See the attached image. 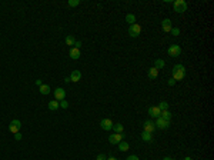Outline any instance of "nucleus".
Segmentation results:
<instances>
[{
    "instance_id": "0eeeda50",
    "label": "nucleus",
    "mask_w": 214,
    "mask_h": 160,
    "mask_svg": "<svg viewBox=\"0 0 214 160\" xmlns=\"http://www.w3.org/2000/svg\"><path fill=\"white\" fill-rule=\"evenodd\" d=\"M123 133H114V134H112L110 137H109V141L112 143V144H119L122 140H123Z\"/></svg>"
},
{
    "instance_id": "9b49d317",
    "label": "nucleus",
    "mask_w": 214,
    "mask_h": 160,
    "mask_svg": "<svg viewBox=\"0 0 214 160\" xmlns=\"http://www.w3.org/2000/svg\"><path fill=\"white\" fill-rule=\"evenodd\" d=\"M161 29H163V32L170 33V32H171V29H173V26H171V20H170V19H164V20L161 22Z\"/></svg>"
},
{
    "instance_id": "f03ea898",
    "label": "nucleus",
    "mask_w": 214,
    "mask_h": 160,
    "mask_svg": "<svg viewBox=\"0 0 214 160\" xmlns=\"http://www.w3.org/2000/svg\"><path fill=\"white\" fill-rule=\"evenodd\" d=\"M173 7L176 13H184L187 10V2L186 0H176L173 3Z\"/></svg>"
},
{
    "instance_id": "a211bd4d",
    "label": "nucleus",
    "mask_w": 214,
    "mask_h": 160,
    "mask_svg": "<svg viewBox=\"0 0 214 160\" xmlns=\"http://www.w3.org/2000/svg\"><path fill=\"white\" fill-rule=\"evenodd\" d=\"M164 66H166V62L163 60V59H157L156 62H154V67L159 70V69H164Z\"/></svg>"
},
{
    "instance_id": "423d86ee",
    "label": "nucleus",
    "mask_w": 214,
    "mask_h": 160,
    "mask_svg": "<svg viewBox=\"0 0 214 160\" xmlns=\"http://www.w3.org/2000/svg\"><path fill=\"white\" fill-rule=\"evenodd\" d=\"M156 127L157 129H160V130H166V129H168V126H170V121L168 120H164L163 117H157V120H156Z\"/></svg>"
},
{
    "instance_id": "f3484780",
    "label": "nucleus",
    "mask_w": 214,
    "mask_h": 160,
    "mask_svg": "<svg viewBox=\"0 0 214 160\" xmlns=\"http://www.w3.org/2000/svg\"><path fill=\"white\" fill-rule=\"evenodd\" d=\"M129 149H130V146H129V143H127V141L122 140V141L119 143V150H120V151H127Z\"/></svg>"
},
{
    "instance_id": "a878e982",
    "label": "nucleus",
    "mask_w": 214,
    "mask_h": 160,
    "mask_svg": "<svg viewBox=\"0 0 214 160\" xmlns=\"http://www.w3.org/2000/svg\"><path fill=\"white\" fill-rule=\"evenodd\" d=\"M80 5V0H69V6L70 7H76Z\"/></svg>"
},
{
    "instance_id": "2eb2a0df",
    "label": "nucleus",
    "mask_w": 214,
    "mask_h": 160,
    "mask_svg": "<svg viewBox=\"0 0 214 160\" xmlns=\"http://www.w3.org/2000/svg\"><path fill=\"white\" fill-rule=\"evenodd\" d=\"M141 139L143 141H153V133H149V131H143L141 133Z\"/></svg>"
},
{
    "instance_id": "c85d7f7f",
    "label": "nucleus",
    "mask_w": 214,
    "mask_h": 160,
    "mask_svg": "<svg viewBox=\"0 0 214 160\" xmlns=\"http://www.w3.org/2000/svg\"><path fill=\"white\" fill-rule=\"evenodd\" d=\"M96 160H107V157H106V154L104 153H100L98 156H97V159Z\"/></svg>"
},
{
    "instance_id": "f8f14e48",
    "label": "nucleus",
    "mask_w": 214,
    "mask_h": 160,
    "mask_svg": "<svg viewBox=\"0 0 214 160\" xmlns=\"http://www.w3.org/2000/svg\"><path fill=\"white\" fill-rule=\"evenodd\" d=\"M149 114L151 116V117H160V114H161V110L157 107V106H151V107H149Z\"/></svg>"
},
{
    "instance_id": "e433bc0d",
    "label": "nucleus",
    "mask_w": 214,
    "mask_h": 160,
    "mask_svg": "<svg viewBox=\"0 0 214 160\" xmlns=\"http://www.w3.org/2000/svg\"><path fill=\"white\" fill-rule=\"evenodd\" d=\"M184 160H193V159H191V157H188V156H187V157H184Z\"/></svg>"
},
{
    "instance_id": "72a5a7b5",
    "label": "nucleus",
    "mask_w": 214,
    "mask_h": 160,
    "mask_svg": "<svg viewBox=\"0 0 214 160\" xmlns=\"http://www.w3.org/2000/svg\"><path fill=\"white\" fill-rule=\"evenodd\" d=\"M36 84H37V86H42L43 83H42V80H36Z\"/></svg>"
},
{
    "instance_id": "cd10ccee",
    "label": "nucleus",
    "mask_w": 214,
    "mask_h": 160,
    "mask_svg": "<svg viewBox=\"0 0 214 160\" xmlns=\"http://www.w3.org/2000/svg\"><path fill=\"white\" fill-rule=\"evenodd\" d=\"M60 107L67 109V107H69V102H67V100H61V102H60Z\"/></svg>"
},
{
    "instance_id": "20e7f679",
    "label": "nucleus",
    "mask_w": 214,
    "mask_h": 160,
    "mask_svg": "<svg viewBox=\"0 0 214 160\" xmlns=\"http://www.w3.org/2000/svg\"><path fill=\"white\" fill-rule=\"evenodd\" d=\"M140 33H141V26H140L139 23H134V25H131V26L129 27V35H130L131 37H139Z\"/></svg>"
},
{
    "instance_id": "dca6fc26",
    "label": "nucleus",
    "mask_w": 214,
    "mask_h": 160,
    "mask_svg": "<svg viewBox=\"0 0 214 160\" xmlns=\"http://www.w3.org/2000/svg\"><path fill=\"white\" fill-rule=\"evenodd\" d=\"M157 76H159V70H157L154 66L150 67V69H149V77H150V79H156Z\"/></svg>"
},
{
    "instance_id": "f257e3e1",
    "label": "nucleus",
    "mask_w": 214,
    "mask_h": 160,
    "mask_svg": "<svg viewBox=\"0 0 214 160\" xmlns=\"http://www.w3.org/2000/svg\"><path fill=\"white\" fill-rule=\"evenodd\" d=\"M171 74H173V79H174L176 82H177V80H183V79L186 77V67H184L183 64H176V66L173 67Z\"/></svg>"
},
{
    "instance_id": "ddd939ff",
    "label": "nucleus",
    "mask_w": 214,
    "mask_h": 160,
    "mask_svg": "<svg viewBox=\"0 0 214 160\" xmlns=\"http://www.w3.org/2000/svg\"><path fill=\"white\" fill-rule=\"evenodd\" d=\"M80 79H81V73H80V70H73V72H71V74H70V82L77 83V82H80Z\"/></svg>"
},
{
    "instance_id": "6e6552de",
    "label": "nucleus",
    "mask_w": 214,
    "mask_h": 160,
    "mask_svg": "<svg viewBox=\"0 0 214 160\" xmlns=\"http://www.w3.org/2000/svg\"><path fill=\"white\" fill-rule=\"evenodd\" d=\"M54 97H56V100H57V102L64 100V97H66V90H64V89H61V87H57V89L54 90Z\"/></svg>"
},
{
    "instance_id": "9d476101",
    "label": "nucleus",
    "mask_w": 214,
    "mask_h": 160,
    "mask_svg": "<svg viewBox=\"0 0 214 160\" xmlns=\"http://www.w3.org/2000/svg\"><path fill=\"white\" fill-rule=\"evenodd\" d=\"M143 127H144V131H149V133H153L157 129L156 124H154V121H151V120H146L144 124H143Z\"/></svg>"
},
{
    "instance_id": "393cba45",
    "label": "nucleus",
    "mask_w": 214,
    "mask_h": 160,
    "mask_svg": "<svg viewBox=\"0 0 214 160\" xmlns=\"http://www.w3.org/2000/svg\"><path fill=\"white\" fill-rule=\"evenodd\" d=\"M160 110H168V103L167 102H160V104L157 106Z\"/></svg>"
},
{
    "instance_id": "aec40b11",
    "label": "nucleus",
    "mask_w": 214,
    "mask_h": 160,
    "mask_svg": "<svg viewBox=\"0 0 214 160\" xmlns=\"http://www.w3.org/2000/svg\"><path fill=\"white\" fill-rule=\"evenodd\" d=\"M112 130H114V133H123L124 127H123L122 123H116V124H113V129H112Z\"/></svg>"
},
{
    "instance_id": "5701e85b",
    "label": "nucleus",
    "mask_w": 214,
    "mask_h": 160,
    "mask_svg": "<svg viewBox=\"0 0 214 160\" xmlns=\"http://www.w3.org/2000/svg\"><path fill=\"white\" fill-rule=\"evenodd\" d=\"M64 42H66V44H67V46H74V43H76V40H74V37H73L71 35H69V36L66 37V40H64Z\"/></svg>"
},
{
    "instance_id": "c9c22d12",
    "label": "nucleus",
    "mask_w": 214,
    "mask_h": 160,
    "mask_svg": "<svg viewBox=\"0 0 214 160\" xmlns=\"http://www.w3.org/2000/svg\"><path fill=\"white\" fill-rule=\"evenodd\" d=\"M163 160H174V159H171V157H164Z\"/></svg>"
},
{
    "instance_id": "c756f323",
    "label": "nucleus",
    "mask_w": 214,
    "mask_h": 160,
    "mask_svg": "<svg viewBox=\"0 0 214 160\" xmlns=\"http://www.w3.org/2000/svg\"><path fill=\"white\" fill-rule=\"evenodd\" d=\"M126 160H140V159H139V157H137L136 154H131V156H129V157H127Z\"/></svg>"
},
{
    "instance_id": "1a4fd4ad",
    "label": "nucleus",
    "mask_w": 214,
    "mask_h": 160,
    "mask_svg": "<svg viewBox=\"0 0 214 160\" xmlns=\"http://www.w3.org/2000/svg\"><path fill=\"white\" fill-rule=\"evenodd\" d=\"M113 121L110 120V119H103L101 121H100V126H101V129L103 130H112L113 129Z\"/></svg>"
},
{
    "instance_id": "bb28decb",
    "label": "nucleus",
    "mask_w": 214,
    "mask_h": 160,
    "mask_svg": "<svg viewBox=\"0 0 214 160\" xmlns=\"http://www.w3.org/2000/svg\"><path fill=\"white\" fill-rule=\"evenodd\" d=\"M170 33H171L173 36H178V35H180V29H178V27H173Z\"/></svg>"
},
{
    "instance_id": "6ab92c4d",
    "label": "nucleus",
    "mask_w": 214,
    "mask_h": 160,
    "mask_svg": "<svg viewBox=\"0 0 214 160\" xmlns=\"http://www.w3.org/2000/svg\"><path fill=\"white\" fill-rule=\"evenodd\" d=\"M60 107V103L57 102V100H52V102H49V109L50 110H57Z\"/></svg>"
},
{
    "instance_id": "2f4dec72",
    "label": "nucleus",
    "mask_w": 214,
    "mask_h": 160,
    "mask_svg": "<svg viewBox=\"0 0 214 160\" xmlns=\"http://www.w3.org/2000/svg\"><path fill=\"white\" fill-rule=\"evenodd\" d=\"M15 139H16V140H22V134H20V133H16V134H15Z\"/></svg>"
},
{
    "instance_id": "473e14b6",
    "label": "nucleus",
    "mask_w": 214,
    "mask_h": 160,
    "mask_svg": "<svg viewBox=\"0 0 214 160\" xmlns=\"http://www.w3.org/2000/svg\"><path fill=\"white\" fill-rule=\"evenodd\" d=\"M80 46H81V42H76V43H74V47H76V49H80Z\"/></svg>"
},
{
    "instance_id": "4468645a",
    "label": "nucleus",
    "mask_w": 214,
    "mask_h": 160,
    "mask_svg": "<svg viewBox=\"0 0 214 160\" xmlns=\"http://www.w3.org/2000/svg\"><path fill=\"white\" fill-rule=\"evenodd\" d=\"M69 53H70V57H71L73 60H77V59L80 57V49H76V47H71Z\"/></svg>"
},
{
    "instance_id": "7c9ffc66",
    "label": "nucleus",
    "mask_w": 214,
    "mask_h": 160,
    "mask_svg": "<svg viewBox=\"0 0 214 160\" xmlns=\"http://www.w3.org/2000/svg\"><path fill=\"white\" fill-rule=\"evenodd\" d=\"M167 84H168V86H174V84H176V80H174V79L171 77V79H170V80L167 82Z\"/></svg>"
},
{
    "instance_id": "7ed1b4c3",
    "label": "nucleus",
    "mask_w": 214,
    "mask_h": 160,
    "mask_svg": "<svg viewBox=\"0 0 214 160\" xmlns=\"http://www.w3.org/2000/svg\"><path fill=\"white\" fill-rule=\"evenodd\" d=\"M20 129H22V121H20V120L15 119V120H12V121H10V124H9V130H10V133L16 134V133H19V131H20Z\"/></svg>"
},
{
    "instance_id": "412c9836",
    "label": "nucleus",
    "mask_w": 214,
    "mask_h": 160,
    "mask_svg": "<svg viewBox=\"0 0 214 160\" xmlns=\"http://www.w3.org/2000/svg\"><path fill=\"white\" fill-rule=\"evenodd\" d=\"M160 117H163L164 120H171V113L168 112V110H161V114H160Z\"/></svg>"
},
{
    "instance_id": "f704fd0d",
    "label": "nucleus",
    "mask_w": 214,
    "mask_h": 160,
    "mask_svg": "<svg viewBox=\"0 0 214 160\" xmlns=\"http://www.w3.org/2000/svg\"><path fill=\"white\" fill-rule=\"evenodd\" d=\"M107 160H119V159H116V157H109Z\"/></svg>"
},
{
    "instance_id": "4be33fe9",
    "label": "nucleus",
    "mask_w": 214,
    "mask_h": 160,
    "mask_svg": "<svg viewBox=\"0 0 214 160\" xmlns=\"http://www.w3.org/2000/svg\"><path fill=\"white\" fill-rule=\"evenodd\" d=\"M126 22H127V23H130V26H131V25H134V23H136V16H134V15H131V13H129V15L126 16Z\"/></svg>"
},
{
    "instance_id": "39448f33",
    "label": "nucleus",
    "mask_w": 214,
    "mask_h": 160,
    "mask_svg": "<svg viewBox=\"0 0 214 160\" xmlns=\"http://www.w3.org/2000/svg\"><path fill=\"white\" fill-rule=\"evenodd\" d=\"M167 53H168V56H171V57H178V56L181 54V47H180L178 44H171V46L168 47Z\"/></svg>"
},
{
    "instance_id": "b1692460",
    "label": "nucleus",
    "mask_w": 214,
    "mask_h": 160,
    "mask_svg": "<svg viewBox=\"0 0 214 160\" xmlns=\"http://www.w3.org/2000/svg\"><path fill=\"white\" fill-rule=\"evenodd\" d=\"M40 93L47 96V94L50 93V87H49L47 84H42V86H40Z\"/></svg>"
}]
</instances>
